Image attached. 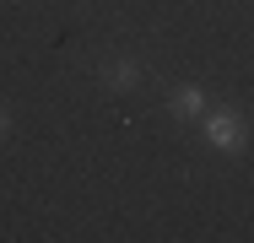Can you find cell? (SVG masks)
<instances>
[{"label": "cell", "mask_w": 254, "mask_h": 243, "mask_svg": "<svg viewBox=\"0 0 254 243\" xmlns=\"http://www.w3.org/2000/svg\"><path fill=\"white\" fill-rule=\"evenodd\" d=\"M205 141L216 146L222 157H238L244 146H249V124H244V114L238 108H205Z\"/></svg>", "instance_id": "obj_1"}, {"label": "cell", "mask_w": 254, "mask_h": 243, "mask_svg": "<svg viewBox=\"0 0 254 243\" xmlns=\"http://www.w3.org/2000/svg\"><path fill=\"white\" fill-rule=\"evenodd\" d=\"M103 76H108V87H114V92H135V87H141V65H135L130 54L108 60V70H103Z\"/></svg>", "instance_id": "obj_2"}, {"label": "cell", "mask_w": 254, "mask_h": 243, "mask_svg": "<svg viewBox=\"0 0 254 243\" xmlns=\"http://www.w3.org/2000/svg\"><path fill=\"white\" fill-rule=\"evenodd\" d=\"M205 103H211V97H205L200 87H179V92L168 97V108H173L179 119H200V114H205Z\"/></svg>", "instance_id": "obj_3"}, {"label": "cell", "mask_w": 254, "mask_h": 243, "mask_svg": "<svg viewBox=\"0 0 254 243\" xmlns=\"http://www.w3.org/2000/svg\"><path fill=\"white\" fill-rule=\"evenodd\" d=\"M5 130H11V114H5V108H0V135H5Z\"/></svg>", "instance_id": "obj_4"}]
</instances>
